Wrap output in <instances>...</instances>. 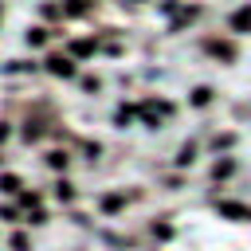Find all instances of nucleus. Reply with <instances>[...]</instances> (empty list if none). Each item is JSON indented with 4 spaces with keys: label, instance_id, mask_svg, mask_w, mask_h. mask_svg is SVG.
<instances>
[{
    "label": "nucleus",
    "instance_id": "f257e3e1",
    "mask_svg": "<svg viewBox=\"0 0 251 251\" xmlns=\"http://www.w3.org/2000/svg\"><path fill=\"white\" fill-rule=\"evenodd\" d=\"M231 24H235V27H247V24H251V8H243V12H239Z\"/></svg>",
    "mask_w": 251,
    "mask_h": 251
}]
</instances>
